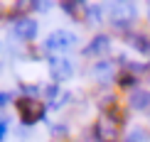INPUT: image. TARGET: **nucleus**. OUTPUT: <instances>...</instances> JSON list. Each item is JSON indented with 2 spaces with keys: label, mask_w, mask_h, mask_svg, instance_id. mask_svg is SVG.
<instances>
[{
  "label": "nucleus",
  "mask_w": 150,
  "mask_h": 142,
  "mask_svg": "<svg viewBox=\"0 0 150 142\" xmlns=\"http://www.w3.org/2000/svg\"><path fill=\"white\" fill-rule=\"evenodd\" d=\"M47 69H49V76H52V83H64L69 81L76 71L74 61L69 57H47Z\"/></svg>",
  "instance_id": "nucleus-5"
},
{
  "label": "nucleus",
  "mask_w": 150,
  "mask_h": 142,
  "mask_svg": "<svg viewBox=\"0 0 150 142\" xmlns=\"http://www.w3.org/2000/svg\"><path fill=\"white\" fill-rule=\"evenodd\" d=\"M79 47V34L71 32V29L67 27H57L52 29L45 42H42V52L47 54V57H67V54L71 52V49Z\"/></svg>",
  "instance_id": "nucleus-2"
},
{
  "label": "nucleus",
  "mask_w": 150,
  "mask_h": 142,
  "mask_svg": "<svg viewBox=\"0 0 150 142\" xmlns=\"http://www.w3.org/2000/svg\"><path fill=\"white\" fill-rule=\"evenodd\" d=\"M106 15H108L106 12V5H98V3H86L84 5V22H89L91 27L101 24Z\"/></svg>",
  "instance_id": "nucleus-10"
},
{
  "label": "nucleus",
  "mask_w": 150,
  "mask_h": 142,
  "mask_svg": "<svg viewBox=\"0 0 150 142\" xmlns=\"http://www.w3.org/2000/svg\"><path fill=\"white\" fill-rule=\"evenodd\" d=\"M126 39V44L133 49V52H138L140 57H150V34L145 29H133L128 37H123Z\"/></svg>",
  "instance_id": "nucleus-8"
},
{
  "label": "nucleus",
  "mask_w": 150,
  "mask_h": 142,
  "mask_svg": "<svg viewBox=\"0 0 150 142\" xmlns=\"http://www.w3.org/2000/svg\"><path fill=\"white\" fill-rule=\"evenodd\" d=\"M111 49H113V39H111V34L96 32V34L89 39V44L81 49V57H89V59H93V61H98V59H106V57H108Z\"/></svg>",
  "instance_id": "nucleus-4"
},
{
  "label": "nucleus",
  "mask_w": 150,
  "mask_h": 142,
  "mask_svg": "<svg viewBox=\"0 0 150 142\" xmlns=\"http://www.w3.org/2000/svg\"><path fill=\"white\" fill-rule=\"evenodd\" d=\"M54 3H30V12H49Z\"/></svg>",
  "instance_id": "nucleus-17"
},
{
  "label": "nucleus",
  "mask_w": 150,
  "mask_h": 142,
  "mask_svg": "<svg viewBox=\"0 0 150 142\" xmlns=\"http://www.w3.org/2000/svg\"><path fill=\"white\" fill-rule=\"evenodd\" d=\"M17 98L10 93V91H0V110H3L5 106H10V103H15Z\"/></svg>",
  "instance_id": "nucleus-18"
},
{
  "label": "nucleus",
  "mask_w": 150,
  "mask_h": 142,
  "mask_svg": "<svg viewBox=\"0 0 150 142\" xmlns=\"http://www.w3.org/2000/svg\"><path fill=\"white\" fill-rule=\"evenodd\" d=\"M91 76L93 78H98V81H103V78H108V81H113L116 83V64L113 61H108V59H98V61H93L91 64Z\"/></svg>",
  "instance_id": "nucleus-9"
},
{
  "label": "nucleus",
  "mask_w": 150,
  "mask_h": 142,
  "mask_svg": "<svg viewBox=\"0 0 150 142\" xmlns=\"http://www.w3.org/2000/svg\"><path fill=\"white\" fill-rule=\"evenodd\" d=\"M121 142H150V127H145V125L128 127V132L123 135Z\"/></svg>",
  "instance_id": "nucleus-13"
},
{
  "label": "nucleus",
  "mask_w": 150,
  "mask_h": 142,
  "mask_svg": "<svg viewBox=\"0 0 150 142\" xmlns=\"http://www.w3.org/2000/svg\"><path fill=\"white\" fill-rule=\"evenodd\" d=\"M71 98H74V93H69V91H67V93H62V96L57 98V103H52L49 108H52V110H62V108H67V106H69V101H71Z\"/></svg>",
  "instance_id": "nucleus-15"
},
{
  "label": "nucleus",
  "mask_w": 150,
  "mask_h": 142,
  "mask_svg": "<svg viewBox=\"0 0 150 142\" xmlns=\"http://www.w3.org/2000/svg\"><path fill=\"white\" fill-rule=\"evenodd\" d=\"M0 71H3V64H0Z\"/></svg>",
  "instance_id": "nucleus-20"
},
{
  "label": "nucleus",
  "mask_w": 150,
  "mask_h": 142,
  "mask_svg": "<svg viewBox=\"0 0 150 142\" xmlns=\"http://www.w3.org/2000/svg\"><path fill=\"white\" fill-rule=\"evenodd\" d=\"M84 5L86 3H69V0H67V3H59V10L62 12H67V15L69 17H74V20H84Z\"/></svg>",
  "instance_id": "nucleus-14"
},
{
  "label": "nucleus",
  "mask_w": 150,
  "mask_h": 142,
  "mask_svg": "<svg viewBox=\"0 0 150 142\" xmlns=\"http://www.w3.org/2000/svg\"><path fill=\"white\" fill-rule=\"evenodd\" d=\"M140 86V78L135 76V73H130V71H118V76H116V88L118 91H133V88H138Z\"/></svg>",
  "instance_id": "nucleus-12"
},
{
  "label": "nucleus",
  "mask_w": 150,
  "mask_h": 142,
  "mask_svg": "<svg viewBox=\"0 0 150 142\" xmlns=\"http://www.w3.org/2000/svg\"><path fill=\"white\" fill-rule=\"evenodd\" d=\"M126 108L133 113H150V88L138 86V88L126 93Z\"/></svg>",
  "instance_id": "nucleus-7"
},
{
  "label": "nucleus",
  "mask_w": 150,
  "mask_h": 142,
  "mask_svg": "<svg viewBox=\"0 0 150 142\" xmlns=\"http://www.w3.org/2000/svg\"><path fill=\"white\" fill-rule=\"evenodd\" d=\"M0 49H3V42H0Z\"/></svg>",
  "instance_id": "nucleus-21"
},
{
  "label": "nucleus",
  "mask_w": 150,
  "mask_h": 142,
  "mask_svg": "<svg viewBox=\"0 0 150 142\" xmlns=\"http://www.w3.org/2000/svg\"><path fill=\"white\" fill-rule=\"evenodd\" d=\"M106 12H108L111 29L121 37H128L133 29H138L135 22L140 20V8L135 3H106Z\"/></svg>",
  "instance_id": "nucleus-1"
},
{
  "label": "nucleus",
  "mask_w": 150,
  "mask_h": 142,
  "mask_svg": "<svg viewBox=\"0 0 150 142\" xmlns=\"http://www.w3.org/2000/svg\"><path fill=\"white\" fill-rule=\"evenodd\" d=\"M145 20H148V24H150V3H148V8H145Z\"/></svg>",
  "instance_id": "nucleus-19"
},
{
  "label": "nucleus",
  "mask_w": 150,
  "mask_h": 142,
  "mask_svg": "<svg viewBox=\"0 0 150 142\" xmlns=\"http://www.w3.org/2000/svg\"><path fill=\"white\" fill-rule=\"evenodd\" d=\"M37 32H40V24L32 15H20L12 20V34L17 37L20 42H35L37 39Z\"/></svg>",
  "instance_id": "nucleus-6"
},
{
  "label": "nucleus",
  "mask_w": 150,
  "mask_h": 142,
  "mask_svg": "<svg viewBox=\"0 0 150 142\" xmlns=\"http://www.w3.org/2000/svg\"><path fill=\"white\" fill-rule=\"evenodd\" d=\"M47 130H49V137L52 140H59V142H67L71 137V127H69V122H47Z\"/></svg>",
  "instance_id": "nucleus-11"
},
{
  "label": "nucleus",
  "mask_w": 150,
  "mask_h": 142,
  "mask_svg": "<svg viewBox=\"0 0 150 142\" xmlns=\"http://www.w3.org/2000/svg\"><path fill=\"white\" fill-rule=\"evenodd\" d=\"M8 130H10V118H8V115H0V142H5Z\"/></svg>",
  "instance_id": "nucleus-16"
},
{
  "label": "nucleus",
  "mask_w": 150,
  "mask_h": 142,
  "mask_svg": "<svg viewBox=\"0 0 150 142\" xmlns=\"http://www.w3.org/2000/svg\"><path fill=\"white\" fill-rule=\"evenodd\" d=\"M15 110H17V118H20V125L25 127H32L40 120H45L47 115V103L42 98H30V96H20L15 101Z\"/></svg>",
  "instance_id": "nucleus-3"
}]
</instances>
